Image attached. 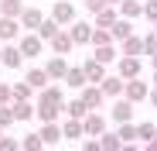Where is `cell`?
I'll list each match as a JSON object with an SVG mask.
<instances>
[{"instance_id": "obj_10", "label": "cell", "mask_w": 157, "mask_h": 151, "mask_svg": "<svg viewBox=\"0 0 157 151\" xmlns=\"http://www.w3.org/2000/svg\"><path fill=\"white\" fill-rule=\"evenodd\" d=\"M123 100H130V103H140V100H150V86L144 83V79H133V83H126V93H123Z\"/></svg>"}, {"instance_id": "obj_31", "label": "cell", "mask_w": 157, "mask_h": 151, "mask_svg": "<svg viewBox=\"0 0 157 151\" xmlns=\"http://www.w3.org/2000/svg\"><path fill=\"white\" fill-rule=\"evenodd\" d=\"M99 148H102V151H123V141H120V134H116V131H113V134L106 131V134L99 137Z\"/></svg>"}, {"instance_id": "obj_38", "label": "cell", "mask_w": 157, "mask_h": 151, "mask_svg": "<svg viewBox=\"0 0 157 151\" xmlns=\"http://www.w3.org/2000/svg\"><path fill=\"white\" fill-rule=\"evenodd\" d=\"M144 55H150V59L157 55V35H154V31H150V35L144 38Z\"/></svg>"}, {"instance_id": "obj_49", "label": "cell", "mask_w": 157, "mask_h": 151, "mask_svg": "<svg viewBox=\"0 0 157 151\" xmlns=\"http://www.w3.org/2000/svg\"><path fill=\"white\" fill-rule=\"evenodd\" d=\"M154 35H157V24H154Z\"/></svg>"}, {"instance_id": "obj_46", "label": "cell", "mask_w": 157, "mask_h": 151, "mask_svg": "<svg viewBox=\"0 0 157 151\" xmlns=\"http://www.w3.org/2000/svg\"><path fill=\"white\" fill-rule=\"evenodd\" d=\"M0 65H4V45H0Z\"/></svg>"}, {"instance_id": "obj_48", "label": "cell", "mask_w": 157, "mask_h": 151, "mask_svg": "<svg viewBox=\"0 0 157 151\" xmlns=\"http://www.w3.org/2000/svg\"><path fill=\"white\" fill-rule=\"evenodd\" d=\"M154 86H157V72H154Z\"/></svg>"}, {"instance_id": "obj_24", "label": "cell", "mask_w": 157, "mask_h": 151, "mask_svg": "<svg viewBox=\"0 0 157 151\" xmlns=\"http://www.w3.org/2000/svg\"><path fill=\"white\" fill-rule=\"evenodd\" d=\"M65 86H72V89H86L89 83H86V72H82V65H72L68 69V76H65Z\"/></svg>"}, {"instance_id": "obj_25", "label": "cell", "mask_w": 157, "mask_h": 151, "mask_svg": "<svg viewBox=\"0 0 157 151\" xmlns=\"http://www.w3.org/2000/svg\"><path fill=\"white\" fill-rule=\"evenodd\" d=\"M62 134H65L68 141H82V137H86V127H82V120H65V124H62Z\"/></svg>"}, {"instance_id": "obj_15", "label": "cell", "mask_w": 157, "mask_h": 151, "mask_svg": "<svg viewBox=\"0 0 157 151\" xmlns=\"http://www.w3.org/2000/svg\"><path fill=\"white\" fill-rule=\"evenodd\" d=\"M82 103H86L92 113H99V107L106 103V96H102V89H99V86H86V89H82Z\"/></svg>"}, {"instance_id": "obj_50", "label": "cell", "mask_w": 157, "mask_h": 151, "mask_svg": "<svg viewBox=\"0 0 157 151\" xmlns=\"http://www.w3.org/2000/svg\"><path fill=\"white\" fill-rule=\"evenodd\" d=\"M0 137H4V131H0Z\"/></svg>"}, {"instance_id": "obj_21", "label": "cell", "mask_w": 157, "mask_h": 151, "mask_svg": "<svg viewBox=\"0 0 157 151\" xmlns=\"http://www.w3.org/2000/svg\"><path fill=\"white\" fill-rule=\"evenodd\" d=\"M65 113H68V120H86L92 110L82 103V96H78V100H68V103H65Z\"/></svg>"}, {"instance_id": "obj_1", "label": "cell", "mask_w": 157, "mask_h": 151, "mask_svg": "<svg viewBox=\"0 0 157 151\" xmlns=\"http://www.w3.org/2000/svg\"><path fill=\"white\" fill-rule=\"evenodd\" d=\"M48 17L55 21L62 31H65V28H72V24L78 21V17H75V4H72V0H55V4H51V14H48Z\"/></svg>"}, {"instance_id": "obj_23", "label": "cell", "mask_w": 157, "mask_h": 151, "mask_svg": "<svg viewBox=\"0 0 157 151\" xmlns=\"http://www.w3.org/2000/svg\"><path fill=\"white\" fill-rule=\"evenodd\" d=\"M38 134H41L44 144H58V141L65 137V134H62V124H41V131H38Z\"/></svg>"}, {"instance_id": "obj_35", "label": "cell", "mask_w": 157, "mask_h": 151, "mask_svg": "<svg viewBox=\"0 0 157 151\" xmlns=\"http://www.w3.org/2000/svg\"><path fill=\"white\" fill-rule=\"evenodd\" d=\"M116 134H120L123 144H133L137 141V124H123V127H116Z\"/></svg>"}, {"instance_id": "obj_22", "label": "cell", "mask_w": 157, "mask_h": 151, "mask_svg": "<svg viewBox=\"0 0 157 151\" xmlns=\"http://www.w3.org/2000/svg\"><path fill=\"white\" fill-rule=\"evenodd\" d=\"M24 65V55L17 45H4V69H21Z\"/></svg>"}, {"instance_id": "obj_36", "label": "cell", "mask_w": 157, "mask_h": 151, "mask_svg": "<svg viewBox=\"0 0 157 151\" xmlns=\"http://www.w3.org/2000/svg\"><path fill=\"white\" fill-rule=\"evenodd\" d=\"M14 103V83H0V107Z\"/></svg>"}, {"instance_id": "obj_14", "label": "cell", "mask_w": 157, "mask_h": 151, "mask_svg": "<svg viewBox=\"0 0 157 151\" xmlns=\"http://www.w3.org/2000/svg\"><path fill=\"white\" fill-rule=\"evenodd\" d=\"M24 10H28L24 0H0V17H7V21H21Z\"/></svg>"}, {"instance_id": "obj_13", "label": "cell", "mask_w": 157, "mask_h": 151, "mask_svg": "<svg viewBox=\"0 0 157 151\" xmlns=\"http://www.w3.org/2000/svg\"><path fill=\"white\" fill-rule=\"evenodd\" d=\"M17 48H21V55H28V59H34V55H41V48H44V41H41L38 35H21Z\"/></svg>"}, {"instance_id": "obj_26", "label": "cell", "mask_w": 157, "mask_h": 151, "mask_svg": "<svg viewBox=\"0 0 157 151\" xmlns=\"http://www.w3.org/2000/svg\"><path fill=\"white\" fill-rule=\"evenodd\" d=\"M109 35H113V41L123 45L126 38H133V21H123V17H120V21H116V28H113Z\"/></svg>"}, {"instance_id": "obj_27", "label": "cell", "mask_w": 157, "mask_h": 151, "mask_svg": "<svg viewBox=\"0 0 157 151\" xmlns=\"http://www.w3.org/2000/svg\"><path fill=\"white\" fill-rule=\"evenodd\" d=\"M72 48H75V41L68 38V31H62V35H58L55 41H51V52H55V55H62V59H65V55L72 52Z\"/></svg>"}, {"instance_id": "obj_43", "label": "cell", "mask_w": 157, "mask_h": 151, "mask_svg": "<svg viewBox=\"0 0 157 151\" xmlns=\"http://www.w3.org/2000/svg\"><path fill=\"white\" fill-rule=\"evenodd\" d=\"M150 103L157 107V86H150Z\"/></svg>"}, {"instance_id": "obj_16", "label": "cell", "mask_w": 157, "mask_h": 151, "mask_svg": "<svg viewBox=\"0 0 157 151\" xmlns=\"http://www.w3.org/2000/svg\"><path fill=\"white\" fill-rule=\"evenodd\" d=\"M120 55H123V59H140V55H144V38H140V35L126 38V41L120 45Z\"/></svg>"}, {"instance_id": "obj_11", "label": "cell", "mask_w": 157, "mask_h": 151, "mask_svg": "<svg viewBox=\"0 0 157 151\" xmlns=\"http://www.w3.org/2000/svg\"><path fill=\"white\" fill-rule=\"evenodd\" d=\"M99 89H102V96H106V100H123V93H126V83L120 79V76H106Z\"/></svg>"}, {"instance_id": "obj_29", "label": "cell", "mask_w": 157, "mask_h": 151, "mask_svg": "<svg viewBox=\"0 0 157 151\" xmlns=\"http://www.w3.org/2000/svg\"><path fill=\"white\" fill-rule=\"evenodd\" d=\"M58 35H62V28H58V24H55V21H51V17H48V21L41 24V28H38V38H41V41H48V45H51V41H55Z\"/></svg>"}, {"instance_id": "obj_3", "label": "cell", "mask_w": 157, "mask_h": 151, "mask_svg": "<svg viewBox=\"0 0 157 151\" xmlns=\"http://www.w3.org/2000/svg\"><path fill=\"white\" fill-rule=\"evenodd\" d=\"M48 17L41 14V7H34V4H28V10L21 14V28H24V35H38V28L44 24Z\"/></svg>"}, {"instance_id": "obj_44", "label": "cell", "mask_w": 157, "mask_h": 151, "mask_svg": "<svg viewBox=\"0 0 157 151\" xmlns=\"http://www.w3.org/2000/svg\"><path fill=\"white\" fill-rule=\"evenodd\" d=\"M123 151H144V148H137V144H123Z\"/></svg>"}, {"instance_id": "obj_7", "label": "cell", "mask_w": 157, "mask_h": 151, "mask_svg": "<svg viewBox=\"0 0 157 151\" xmlns=\"http://www.w3.org/2000/svg\"><path fill=\"white\" fill-rule=\"evenodd\" d=\"M116 76H120L123 83L140 79V59H120V62H116Z\"/></svg>"}, {"instance_id": "obj_32", "label": "cell", "mask_w": 157, "mask_h": 151, "mask_svg": "<svg viewBox=\"0 0 157 151\" xmlns=\"http://www.w3.org/2000/svg\"><path fill=\"white\" fill-rule=\"evenodd\" d=\"M31 96H34V89L28 86V83H14V103H31Z\"/></svg>"}, {"instance_id": "obj_8", "label": "cell", "mask_w": 157, "mask_h": 151, "mask_svg": "<svg viewBox=\"0 0 157 151\" xmlns=\"http://www.w3.org/2000/svg\"><path fill=\"white\" fill-rule=\"evenodd\" d=\"M82 127H86V137L99 141L102 134H106V117H102V113H89V117L82 120Z\"/></svg>"}, {"instance_id": "obj_30", "label": "cell", "mask_w": 157, "mask_h": 151, "mask_svg": "<svg viewBox=\"0 0 157 151\" xmlns=\"http://www.w3.org/2000/svg\"><path fill=\"white\" fill-rule=\"evenodd\" d=\"M10 110H14V120H31V117L38 113L34 103H10Z\"/></svg>"}, {"instance_id": "obj_9", "label": "cell", "mask_w": 157, "mask_h": 151, "mask_svg": "<svg viewBox=\"0 0 157 151\" xmlns=\"http://www.w3.org/2000/svg\"><path fill=\"white\" fill-rule=\"evenodd\" d=\"M109 117L120 124H133V103H130V100H113V110H109Z\"/></svg>"}, {"instance_id": "obj_20", "label": "cell", "mask_w": 157, "mask_h": 151, "mask_svg": "<svg viewBox=\"0 0 157 151\" xmlns=\"http://www.w3.org/2000/svg\"><path fill=\"white\" fill-rule=\"evenodd\" d=\"M116 21H120V10H116V7H106L102 14H96V28L113 31V28H116Z\"/></svg>"}, {"instance_id": "obj_12", "label": "cell", "mask_w": 157, "mask_h": 151, "mask_svg": "<svg viewBox=\"0 0 157 151\" xmlns=\"http://www.w3.org/2000/svg\"><path fill=\"white\" fill-rule=\"evenodd\" d=\"M0 41H4V45L21 41V21H7V17H0Z\"/></svg>"}, {"instance_id": "obj_4", "label": "cell", "mask_w": 157, "mask_h": 151, "mask_svg": "<svg viewBox=\"0 0 157 151\" xmlns=\"http://www.w3.org/2000/svg\"><path fill=\"white\" fill-rule=\"evenodd\" d=\"M68 59H62V55H51L48 62H44V72H48V79L51 83H65V76H68Z\"/></svg>"}, {"instance_id": "obj_40", "label": "cell", "mask_w": 157, "mask_h": 151, "mask_svg": "<svg viewBox=\"0 0 157 151\" xmlns=\"http://www.w3.org/2000/svg\"><path fill=\"white\" fill-rule=\"evenodd\" d=\"M0 151H21V141H17V137H7V134H4V137H0Z\"/></svg>"}, {"instance_id": "obj_28", "label": "cell", "mask_w": 157, "mask_h": 151, "mask_svg": "<svg viewBox=\"0 0 157 151\" xmlns=\"http://www.w3.org/2000/svg\"><path fill=\"white\" fill-rule=\"evenodd\" d=\"M157 137V124H150V120H144V124H137V141L147 148L150 141Z\"/></svg>"}, {"instance_id": "obj_42", "label": "cell", "mask_w": 157, "mask_h": 151, "mask_svg": "<svg viewBox=\"0 0 157 151\" xmlns=\"http://www.w3.org/2000/svg\"><path fill=\"white\" fill-rule=\"evenodd\" d=\"M82 151H102V148H99V141H92V137H86V141H82Z\"/></svg>"}, {"instance_id": "obj_19", "label": "cell", "mask_w": 157, "mask_h": 151, "mask_svg": "<svg viewBox=\"0 0 157 151\" xmlns=\"http://www.w3.org/2000/svg\"><path fill=\"white\" fill-rule=\"evenodd\" d=\"M92 59H96L99 65H109V62H120L123 55H120L116 45H109V48H92Z\"/></svg>"}, {"instance_id": "obj_47", "label": "cell", "mask_w": 157, "mask_h": 151, "mask_svg": "<svg viewBox=\"0 0 157 151\" xmlns=\"http://www.w3.org/2000/svg\"><path fill=\"white\" fill-rule=\"evenodd\" d=\"M150 62H154V72H157V55H154V59H150Z\"/></svg>"}, {"instance_id": "obj_5", "label": "cell", "mask_w": 157, "mask_h": 151, "mask_svg": "<svg viewBox=\"0 0 157 151\" xmlns=\"http://www.w3.org/2000/svg\"><path fill=\"white\" fill-rule=\"evenodd\" d=\"M82 72H86V83H89V86H102V79L109 76V72H106V65H99L92 55H89V59H82Z\"/></svg>"}, {"instance_id": "obj_6", "label": "cell", "mask_w": 157, "mask_h": 151, "mask_svg": "<svg viewBox=\"0 0 157 151\" xmlns=\"http://www.w3.org/2000/svg\"><path fill=\"white\" fill-rule=\"evenodd\" d=\"M68 31V38L75 41V45H92V31H96V24H86V21H75L72 28H65Z\"/></svg>"}, {"instance_id": "obj_2", "label": "cell", "mask_w": 157, "mask_h": 151, "mask_svg": "<svg viewBox=\"0 0 157 151\" xmlns=\"http://www.w3.org/2000/svg\"><path fill=\"white\" fill-rule=\"evenodd\" d=\"M34 107H44V110H65L62 89H58V86H48V89H41V93H38V100H34Z\"/></svg>"}, {"instance_id": "obj_41", "label": "cell", "mask_w": 157, "mask_h": 151, "mask_svg": "<svg viewBox=\"0 0 157 151\" xmlns=\"http://www.w3.org/2000/svg\"><path fill=\"white\" fill-rule=\"evenodd\" d=\"M144 17L150 24H157V0H147V4H144Z\"/></svg>"}, {"instance_id": "obj_18", "label": "cell", "mask_w": 157, "mask_h": 151, "mask_svg": "<svg viewBox=\"0 0 157 151\" xmlns=\"http://www.w3.org/2000/svg\"><path fill=\"white\" fill-rule=\"evenodd\" d=\"M116 10H120L123 21H137V17H144V4H140V0H123Z\"/></svg>"}, {"instance_id": "obj_39", "label": "cell", "mask_w": 157, "mask_h": 151, "mask_svg": "<svg viewBox=\"0 0 157 151\" xmlns=\"http://www.w3.org/2000/svg\"><path fill=\"white\" fill-rule=\"evenodd\" d=\"M10 124H14V110L10 107H0V131H7Z\"/></svg>"}, {"instance_id": "obj_37", "label": "cell", "mask_w": 157, "mask_h": 151, "mask_svg": "<svg viewBox=\"0 0 157 151\" xmlns=\"http://www.w3.org/2000/svg\"><path fill=\"white\" fill-rule=\"evenodd\" d=\"M82 4H86V10L96 17V14H102V10L109 7V0H82Z\"/></svg>"}, {"instance_id": "obj_33", "label": "cell", "mask_w": 157, "mask_h": 151, "mask_svg": "<svg viewBox=\"0 0 157 151\" xmlns=\"http://www.w3.org/2000/svg\"><path fill=\"white\" fill-rule=\"evenodd\" d=\"M41 148H44L41 134H24L21 137V151H41Z\"/></svg>"}, {"instance_id": "obj_45", "label": "cell", "mask_w": 157, "mask_h": 151, "mask_svg": "<svg viewBox=\"0 0 157 151\" xmlns=\"http://www.w3.org/2000/svg\"><path fill=\"white\" fill-rule=\"evenodd\" d=\"M144 151H157V137H154V141H150V144H147Z\"/></svg>"}, {"instance_id": "obj_17", "label": "cell", "mask_w": 157, "mask_h": 151, "mask_svg": "<svg viewBox=\"0 0 157 151\" xmlns=\"http://www.w3.org/2000/svg\"><path fill=\"white\" fill-rule=\"evenodd\" d=\"M24 83H28L34 93H41V89L51 86V79H48V72H44V69H28V79H24Z\"/></svg>"}, {"instance_id": "obj_34", "label": "cell", "mask_w": 157, "mask_h": 151, "mask_svg": "<svg viewBox=\"0 0 157 151\" xmlns=\"http://www.w3.org/2000/svg\"><path fill=\"white\" fill-rule=\"evenodd\" d=\"M109 45H113V35L109 31H102V28L92 31V48H109Z\"/></svg>"}]
</instances>
